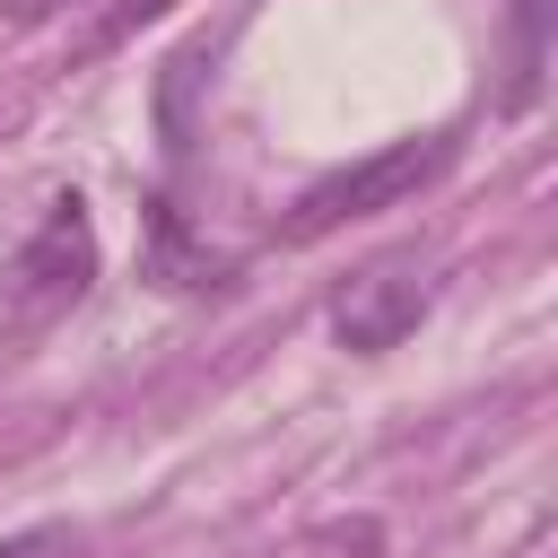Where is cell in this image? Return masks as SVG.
<instances>
[{
    "instance_id": "5",
    "label": "cell",
    "mask_w": 558,
    "mask_h": 558,
    "mask_svg": "<svg viewBox=\"0 0 558 558\" xmlns=\"http://www.w3.org/2000/svg\"><path fill=\"white\" fill-rule=\"evenodd\" d=\"M166 9H174V0H113V9L96 17V35H87V52H113V44H131V35H140V26H157Z\"/></svg>"
},
{
    "instance_id": "3",
    "label": "cell",
    "mask_w": 558,
    "mask_h": 558,
    "mask_svg": "<svg viewBox=\"0 0 558 558\" xmlns=\"http://www.w3.org/2000/svg\"><path fill=\"white\" fill-rule=\"evenodd\" d=\"M427 323V270L418 262H366L340 296H331V340L349 357H384Z\"/></svg>"
},
{
    "instance_id": "4",
    "label": "cell",
    "mask_w": 558,
    "mask_h": 558,
    "mask_svg": "<svg viewBox=\"0 0 558 558\" xmlns=\"http://www.w3.org/2000/svg\"><path fill=\"white\" fill-rule=\"evenodd\" d=\"M140 279H157L166 296H227L235 288V253L192 235L174 201H140Z\"/></svg>"
},
{
    "instance_id": "2",
    "label": "cell",
    "mask_w": 558,
    "mask_h": 558,
    "mask_svg": "<svg viewBox=\"0 0 558 558\" xmlns=\"http://www.w3.org/2000/svg\"><path fill=\"white\" fill-rule=\"evenodd\" d=\"M445 166H453V140H445V131H427V140H392V148H375V157H357V166H340V174L305 183V192H296V209L279 218V235H288V244H323V235H331V227H349V218H375V209L418 201Z\"/></svg>"
},
{
    "instance_id": "1",
    "label": "cell",
    "mask_w": 558,
    "mask_h": 558,
    "mask_svg": "<svg viewBox=\"0 0 558 558\" xmlns=\"http://www.w3.org/2000/svg\"><path fill=\"white\" fill-rule=\"evenodd\" d=\"M96 279V227H87V201L78 192H52L35 235L0 262V331H44L61 323Z\"/></svg>"
},
{
    "instance_id": "7",
    "label": "cell",
    "mask_w": 558,
    "mask_h": 558,
    "mask_svg": "<svg viewBox=\"0 0 558 558\" xmlns=\"http://www.w3.org/2000/svg\"><path fill=\"white\" fill-rule=\"evenodd\" d=\"M0 9H9V17H17V26H44V17H52V9H61V0H0Z\"/></svg>"
},
{
    "instance_id": "6",
    "label": "cell",
    "mask_w": 558,
    "mask_h": 558,
    "mask_svg": "<svg viewBox=\"0 0 558 558\" xmlns=\"http://www.w3.org/2000/svg\"><path fill=\"white\" fill-rule=\"evenodd\" d=\"M0 558H78V532L70 523H35V532L0 541Z\"/></svg>"
}]
</instances>
